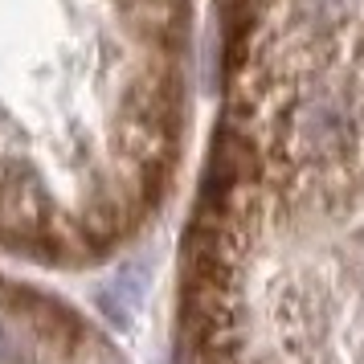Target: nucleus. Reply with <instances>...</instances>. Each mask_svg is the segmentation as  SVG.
I'll use <instances>...</instances> for the list:
<instances>
[{
	"label": "nucleus",
	"mask_w": 364,
	"mask_h": 364,
	"mask_svg": "<svg viewBox=\"0 0 364 364\" xmlns=\"http://www.w3.org/2000/svg\"><path fill=\"white\" fill-rule=\"evenodd\" d=\"M176 364H364V0H213Z\"/></svg>",
	"instance_id": "f257e3e1"
},
{
	"label": "nucleus",
	"mask_w": 364,
	"mask_h": 364,
	"mask_svg": "<svg viewBox=\"0 0 364 364\" xmlns=\"http://www.w3.org/2000/svg\"><path fill=\"white\" fill-rule=\"evenodd\" d=\"M197 0H0V262L90 270L176 197Z\"/></svg>",
	"instance_id": "f03ea898"
},
{
	"label": "nucleus",
	"mask_w": 364,
	"mask_h": 364,
	"mask_svg": "<svg viewBox=\"0 0 364 364\" xmlns=\"http://www.w3.org/2000/svg\"><path fill=\"white\" fill-rule=\"evenodd\" d=\"M0 364H132V356L82 303L0 262Z\"/></svg>",
	"instance_id": "7ed1b4c3"
}]
</instances>
